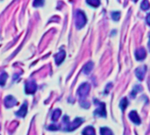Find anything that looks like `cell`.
Instances as JSON below:
<instances>
[{
  "mask_svg": "<svg viewBox=\"0 0 150 135\" xmlns=\"http://www.w3.org/2000/svg\"><path fill=\"white\" fill-rule=\"evenodd\" d=\"M146 72H147V67H146L145 65L140 66V67H138V68L136 69L135 74H136V77L138 78L139 80H143V79H144Z\"/></svg>",
  "mask_w": 150,
  "mask_h": 135,
  "instance_id": "cell-6",
  "label": "cell"
},
{
  "mask_svg": "<svg viewBox=\"0 0 150 135\" xmlns=\"http://www.w3.org/2000/svg\"><path fill=\"white\" fill-rule=\"evenodd\" d=\"M86 2L92 7H98L100 5V0H86Z\"/></svg>",
  "mask_w": 150,
  "mask_h": 135,
  "instance_id": "cell-16",
  "label": "cell"
},
{
  "mask_svg": "<svg viewBox=\"0 0 150 135\" xmlns=\"http://www.w3.org/2000/svg\"><path fill=\"white\" fill-rule=\"evenodd\" d=\"M90 85L88 83H83L79 86L78 91H77V95H78L80 100H83V99L86 98V96L90 93Z\"/></svg>",
  "mask_w": 150,
  "mask_h": 135,
  "instance_id": "cell-2",
  "label": "cell"
},
{
  "mask_svg": "<svg viewBox=\"0 0 150 135\" xmlns=\"http://www.w3.org/2000/svg\"><path fill=\"white\" fill-rule=\"evenodd\" d=\"M148 48H149V51H150V34H149V41H148Z\"/></svg>",
  "mask_w": 150,
  "mask_h": 135,
  "instance_id": "cell-25",
  "label": "cell"
},
{
  "mask_svg": "<svg viewBox=\"0 0 150 135\" xmlns=\"http://www.w3.org/2000/svg\"><path fill=\"white\" fill-rule=\"evenodd\" d=\"M140 7H141V9H142L143 11L148 10L149 7H150V4H149V2H148V0H143L142 3H141Z\"/></svg>",
  "mask_w": 150,
  "mask_h": 135,
  "instance_id": "cell-19",
  "label": "cell"
},
{
  "mask_svg": "<svg viewBox=\"0 0 150 135\" xmlns=\"http://www.w3.org/2000/svg\"><path fill=\"white\" fill-rule=\"evenodd\" d=\"M140 91H141V86H135L133 89V91L131 93V96L132 98H134V96L137 95V93H139Z\"/></svg>",
  "mask_w": 150,
  "mask_h": 135,
  "instance_id": "cell-18",
  "label": "cell"
},
{
  "mask_svg": "<svg viewBox=\"0 0 150 135\" xmlns=\"http://www.w3.org/2000/svg\"><path fill=\"white\" fill-rule=\"evenodd\" d=\"M83 135H96L95 134V129L92 126H87L83 131Z\"/></svg>",
  "mask_w": 150,
  "mask_h": 135,
  "instance_id": "cell-13",
  "label": "cell"
},
{
  "mask_svg": "<svg viewBox=\"0 0 150 135\" xmlns=\"http://www.w3.org/2000/svg\"><path fill=\"white\" fill-rule=\"evenodd\" d=\"M7 73L6 72H2L1 74H0V86H5L6 84V81L7 79Z\"/></svg>",
  "mask_w": 150,
  "mask_h": 135,
  "instance_id": "cell-17",
  "label": "cell"
},
{
  "mask_svg": "<svg viewBox=\"0 0 150 135\" xmlns=\"http://www.w3.org/2000/svg\"><path fill=\"white\" fill-rule=\"evenodd\" d=\"M93 66H94V64H93V62H91V61H90V62H88L87 64H85V65H84L83 68V73H84V74H89V73L92 71Z\"/></svg>",
  "mask_w": 150,
  "mask_h": 135,
  "instance_id": "cell-12",
  "label": "cell"
},
{
  "mask_svg": "<svg viewBox=\"0 0 150 135\" xmlns=\"http://www.w3.org/2000/svg\"><path fill=\"white\" fill-rule=\"evenodd\" d=\"M112 18L113 20L118 21L120 18V13L119 12H112Z\"/></svg>",
  "mask_w": 150,
  "mask_h": 135,
  "instance_id": "cell-21",
  "label": "cell"
},
{
  "mask_svg": "<svg viewBox=\"0 0 150 135\" xmlns=\"http://www.w3.org/2000/svg\"><path fill=\"white\" fill-rule=\"evenodd\" d=\"M62 115V111L61 110L57 109V110H55L53 114H52V120L53 121H57V119L60 117V116Z\"/></svg>",
  "mask_w": 150,
  "mask_h": 135,
  "instance_id": "cell-15",
  "label": "cell"
},
{
  "mask_svg": "<svg viewBox=\"0 0 150 135\" xmlns=\"http://www.w3.org/2000/svg\"><path fill=\"white\" fill-rule=\"evenodd\" d=\"M44 4L43 0H34L33 1V6L34 7H39V6H42Z\"/></svg>",
  "mask_w": 150,
  "mask_h": 135,
  "instance_id": "cell-22",
  "label": "cell"
},
{
  "mask_svg": "<svg viewBox=\"0 0 150 135\" xmlns=\"http://www.w3.org/2000/svg\"><path fill=\"white\" fill-rule=\"evenodd\" d=\"M47 129H48V130H58V129H59V126H56V125H55V124H51V125H49V126L47 127Z\"/></svg>",
  "mask_w": 150,
  "mask_h": 135,
  "instance_id": "cell-23",
  "label": "cell"
},
{
  "mask_svg": "<svg viewBox=\"0 0 150 135\" xmlns=\"http://www.w3.org/2000/svg\"><path fill=\"white\" fill-rule=\"evenodd\" d=\"M100 135H113L112 131L107 127L100 128Z\"/></svg>",
  "mask_w": 150,
  "mask_h": 135,
  "instance_id": "cell-14",
  "label": "cell"
},
{
  "mask_svg": "<svg viewBox=\"0 0 150 135\" xmlns=\"http://www.w3.org/2000/svg\"><path fill=\"white\" fill-rule=\"evenodd\" d=\"M26 113H27V104H26V103H25L20 107L19 110L16 112V115L19 116V117H25L26 115Z\"/></svg>",
  "mask_w": 150,
  "mask_h": 135,
  "instance_id": "cell-11",
  "label": "cell"
},
{
  "mask_svg": "<svg viewBox=\"0 0 150 135\" xmlns=\"http://www.w3.org/2000/svg\"><path fill=\"white\" fill-rule=\"evenodd\" d=\"M65 57H66V53L63 50H61L55 57V59H56V65H61L62 62L65 59Z\"/></svg>",
  "mask_w": 150,
  "mask_h": 135,
  "instance_id": "cell-9",
  "label": "cell"
},
{
  "mask_svg": "<svg viewBox=\"0 0 150 135\" xmlns=\"http://www.w3.org/2000/svg\"><path fill=\"white\" fill-rule=\"evenodd\" d=\"M146 56H147V52H146L144 48H139V49L136 50V51H135V58H136L137 60H139V61L143 60V59H145Z\"/></svg>",
  "mask_w": 150,
  "mask_h": 135,
  "instance_id": "cell-7",
  "label": "cell"
},
{
  "mask_svg": "<svg viewBox=\"0 0 150 135\" xmlns=\"http://www.w3.org/2000/svg\"><path fill=\"white\" fill-rule=\"evenodd\" d=\"M26 93L28 94V95H31V94H33L35 93L36 89H37V85L36 83L33 81V80H31V81H27L26 83Z\"/></svg>",
  "mask_w": 150,
  "mask_h": 135,
  "instance_id": "cell-4",
  "label": "cell"
},
{
  "mask_svg": "<svg viewBox=\"0 0 150 135\" xmlns=\"http://www.w3.org/2000/svg\"><path fill=\"white\" fill-rule=\"evenodd\" d=\"M16 104H17V100L12 96H8L5 99V105L6 108H12Z\"/></svg>",
  "mask_w": 150,
  "mask_h": 135,
  "instance_id": "cell-8",
  "label": "cell"
},
{
  "mask_svg": "<svg viewBox=\"0 0 150 135\" xmlns=\"http://www.w3.org/2000/svg\"><path fill=\"white\" fill-rule=\"evenodd\" d=\"M87 22V18L85 16V14L83 13V12L82 11H76V27L79 29V28H82L85 26Z\"/></svg>",
  "mask_w": 150,
  "mask_h": 135,
  "instance_id": "cell-1",
  "label": "cell"
},
{
  "mask_svg": "<svg viewBox=\"0 0 150 135\" xmlns=\"http://www.w3.org/2000/svg\"><path fill=\"white\" fill-rule=\"evenodd\" d=\"M129 118L135 124H140V118L138 115V113L135 110H132L129 113Z\"/></svg>",
  "mask_w": 150,
  "mask_h": 135,
  "instance_id": "cell-10",
  "label": "cell"
},
{
  "mask_svg": "<svg viewBox=\"0 0 150 135\" xmlns=\"http://www.w3.org/2000/svg\"><path fill=\"white\" fill-rule=\"evenodd\" d=\"M94 103H97V105L98 106V108L94 111V114L95 115H97L99 117H106V104L104 103H101L97 101V99L94 100Z\"/></svg>",
  "mask_w": 150,
  "mask_h": 135,
  "instance_id": "cell-3",
  "label": "cell"
},
{
  "mask_svg": "<svg viewBox=\"0 0 150 135\" xmlns=\"http://www.w3.org/2000/svg\"><path fill=\"white\" fill-rule=\"evenodd\" d=\"M146 20H147V23L148 24V26H150V13L147 14V16L146 18Z\"/></svg>",
  "mask_w": 150,
  "mask_h": 135,
  "instance_id": "cell-24",
  "label": "cell"
},
{
  "mask_svg": "<svg viewBox=\"0 0 150 135\" xmlns=\"http://www.w3.org/2000/svg\"><path fill=\"white\" fill-rule=\"evenodd\" d=\"M133 1H134V2H136V1H138V0H133Z\"/></svg>",
  "mask_w": 150,
  "mask_h": 135,
  "instance_id": "cell-26",
  "label": "cell"
},
{
  "mask_svg": "<svg viewBox=\"0 0 150 135\" xmlns=\"http://www.w3.org/2000/svg\"><path fill=\"white\" fill-rule=\"evenodd\" d=\"M83 120L82 118L76 117L72 123H69V126H68V128H67L66 131H72L76 130V128L79 127V125H81V124H83Z\"/></svg>",
  "mask_w": 150,
  "mask_h": 135,
  "instance_id": "cell-5",
  "label": "cell"
},
{
  "mask_svg": "<svg viewBox=\"0 0 150 135\" xmlns=\"http://www.w3.org/2000/svg\"><path fill=\"white\" fill-rule=\"evenodd\" d=\"M127 105H128V101H127V99H126V98H123V99L121 100V102H120V108L122 109L123 111L126 110V108L127 107Z\"/></svg>",
  "mask_w": 150,
  "mask_h": 135,
  "instance_id": "cell-20",
  "label": "cell"
}]
</instances>
